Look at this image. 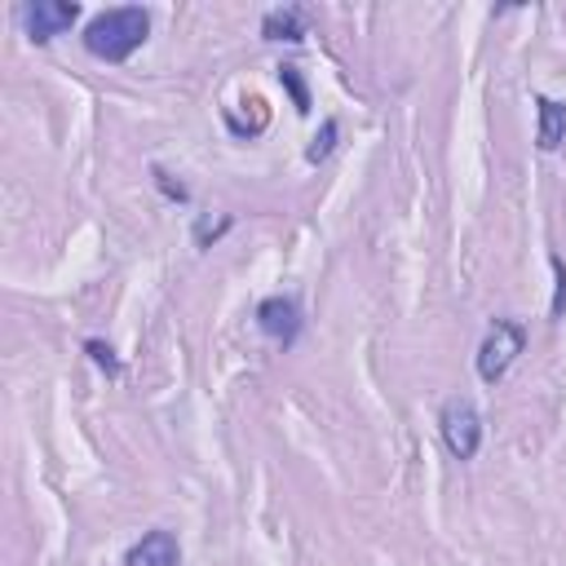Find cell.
Listing matches in <instances>:
<instances>
[{
    "mask_svg": "<svg viewBox=\"0 0 566 566\" xmlns=\"http://www.w3.org/2000/svg\"><path fill=\"white\" fill-rule=\"evenodd\" d=\"M84 49L102 62H128L146 40H150V13L142 4H119V9H102L97 18H88L84 27Z\"/></svg>",
    "mask_w": 566,
    "mask_h": 566,
    "instance_id": "1",
    "label": "cell"
},
{
    "mask_svg": "<svg viewBox=\"0 0 566 566\" xmlns=\"http://www.w3.org/2000/svg\"><path fill=\"white\" fill-rule=\"evenodd\" d=\"M124 566H181V544H177L172 531L155 526V531H146L137 544H128Z\"/></svg>",
    "mask_w": 566,
    "mask_h": 566,
    "instance_id": "6",
    "label": "cell"
},
{
    "mask_svg": "<svg viewBox=\"0 0 566 566\" xmlns=\"http://www.w3.org/2000/svg\"><path fill=\"white\" fill-rule=\"evenodd\" d=\"M252 318H256V332L270 336L283 349H292L296 336H301V305H296V296H283V292L279 296H265Z\"/></svg>",
    "mask_w": 566,
    "mask_h": 566,
    "instance_id": "5",
    "label": "cell"
},
{
    "mask_svg": "<svg viewBox=\"0 0 566 566\" xmlns=\"http://www.w3.org/2000/svg\"><path fill=\"white\" fill-rule=\"evenodd\" d=\"M522 349H526V323L522 318H491V327H486V336L478 345L473 367H478V376L486 385H500L504 371L517 363Z\"/></svg>",
    "mask_w": 566,
    "mask_h": 566,
    "instance_id": "2",
    "label": "cell"
},
{
    "mask_svg": "<svg viewBox=\"0 0 566 566\" xmlns=\"http://www.w3.org/2000/svg\"><path fill=\"white\" fill-rule=\"evenodd\" d=\"M279 84L292 93V106L305 115V111H310V88H305V80H301V66L283 62V66H279Z\"/></svg>",
    "mask_w": 566,
    "mask_h": 566,
    "instance_id": "11",
    "label": "cell"
},
{
    "mask_svg": "<svg viewBox=\"0 0 566 566\" xmlns=\"http://www.w3.org/2000/svg\"><path fill=\"white\" fill-rule=\"evenodd\" d=\"M230 226H234V217L230 212H217V217H199L195 221V230H190V239H195V248H212L221 234H230Z\"/></svg>",
    "mask_w": 566,
    "mask_h": 566,
    "instance_id": "9",
    "label": "cell"
},
{
    "mask_svg": "<svg viewBox=\"0 0 566 566\" xmlns=\"http://www.w3.org/2000/svg\"><path fill=\"white\" fill-rule=\"evenodd\" d=\"M535 115H539V128H535V146L539 150H557L566 142V102L557 97H535Z\"/></svg>",
    "mask_w": 566,
    "mask_h": 566,
    "instance_id": "8",
    "label": "cell"
},
{
    "mask_svg": "<svg viewBox=\"0 0 566 566\" xmlns=\"http://www.w3.org/2000/svg\"><path fill=\"white\" fill-rule=\"evenodd\" d=\"M438 429H442V442L455 460H473L478 447H482V411L469 402V398H447L442 411H438Z\"/></svg>",
    "mask_w": 566,
    "mask_h": 566,
    "instance_id": "3",
    "label": "cell"
},
{
    "mask_svg": "<svg viewBox=\"0 0 566 566\" xmlns=\"http://www.w3.org/2000/svg\"><path fill=\"white\" fill-rule=\"evenodd\" d=\"M84 354H88V358H93V363H97V367H102V371H106L111 380H115V376L124 371V363H119V354H115V349H111L106 340H97V336H88V340H84Z\"/></svg>",
    "mask_w": 566,
    "mask_h": 566,
    "instance_id": "13",
    "label": "cell"
},
{
    "mask_svg": "<svg viewBox=\"0 0 566 566\" xmlns=\"http://www.w3.org/2000/svg\"><path fill=\"white\" fill-rule=\"evenodd\" d=\"M310 35V13L301 4H279V9H265L261 18V40H287V44H301Z\"/></svg>",
    "mask_w": 566,
    "mask_h": 566,
    "instance_id": "7",
    "label": "cell"
},
{
    "mask_svg": "<svg viewBox=\"0 0 566 566\" xmlns=\"http://www.w3.org/2000/svg\"><path fill=\"white\" fill-rule=\"evenodd\" d=\"M150 181H155V190H159L168 203H190V190H186V181H177L168 168H159V164H155V168H150Z\"/></svg>",
    "mask_w": 566,
    "mask_h": 566,
    "instance_id": "12",
    "label": "cell"
},
{
    "mask_svg": "<svg viewBox=\"0 0 566 566\" xmlns=\"http://www.w3.org/2000/svg\"><path fill=\"white\" fill-rule=\"evenodd\" d=\"M548 265H553V274H557V292H553L548 314H553V318H562V310H566V265H562V256H557V252L548 256Z\"/></svg>",
    "mask_w": 566,
    "mask_h": 566,
    "instance_id": "14",
    "label": "cell"
},
{
    "mask_svg": "<svg viewBox=\"0 0 566 566\" xmlns=\"http://www.w3.org/2000/svg\"><path fill=\"white\" fill-rule=\"evenodd\" d=\"M336 137H340V124L327 115V119H323V128L314 133V142L305 146V164H323V159L336 150Z\"/></svg>",
    "mask_w": 566,
    "mask_h": 566,
    "instance_id": "10",
    "label": "cell"
},
{
    "mask_svg": "<svg viewBox=\"0 0 566 566\" xmlns=\"http://www.w3.org/2000/svg\"><path fill=\"white\" fill-rule=\"evenodd\" d=\"M18 22H22L31 44H49L80 22V4L75 0H27L18 9Z\"/></svg>",
    "mask_w": 566,
    "mask_h": 566,
    "instance_id": "4",
    "label": "cell"
}]
</instances>
